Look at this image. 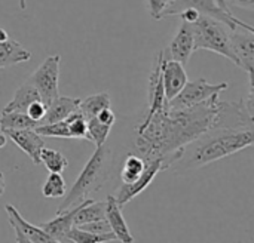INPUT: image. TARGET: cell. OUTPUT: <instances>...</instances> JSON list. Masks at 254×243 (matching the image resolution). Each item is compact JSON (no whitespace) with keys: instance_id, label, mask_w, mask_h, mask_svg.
<instances>
[{"instance_id":"8992f818","label":"cell","mask_w":254,"mask_h":243,"mask_svg":"<svg viewBox=\"0 0 254 243\" xmlns=\"http://www.w3.org/2000/svg\"><path fill=\"white\" fill-rule=\"evenodd\" d=\"M229 88V83L222 82V83H208L205 79H196L192 80L183 86V89L168 101V108L170 110H183V108H190L195 105H199L214 95H220Z\"/></svg>"},{"instance_id":"9c48e42d","label":"cell","mask_w":254,"mask_h":243,"mask_svg":"<svg viewBox=\"0 0 254 243\" xmlns=\"http://www.w3.org/2000/svg\"><path fill=\"white\" fill-rule=\"evenodd\" d=\"M231 49L238 59V67L249 76L254 73V30L232 28L228 31Z\"/></svg>"},{"instance_id":"603a6c76","label":"cell","mask_w":254,"mask_h":243,"mask_svg":"<svg viewBox=\"0 0 254 243\" xmlns=\"http://www.w3.org/2000/svg\"><path fill=\"white\" fill-rule=\"evenodd\" d=\"M115 241L116 238L112 232L104 233V235H95V233L82 230L80 227H73L67 233V243H110Z\"/></svg>"},{"instance_id":"5bb4252c","label":"cell","mask_w":254,"mask_h":243,"mask_svg":"<svg viewBox=\"0 0 254 243\" xmlns=\"http://www.w3.org/2000/svg\"><path fill=\"white\" fill-rule=\"evenodd\" d=\"M106 221L116 241L121 243H134V236L131 235L128 224L122 215V208L116 203L112 194L106 199Z\"/></svg>"},{"instance_id":"484cf974","label":"cell","mask_w":254,"mask_h":243,"mask_svg":"<svg viewBox=\"0 0 254 243\" xmlns=\"http://www.w3.org/2000/svg\"><path fill=\"white\" fill-rule=\"evenodd\" d=\"M65 120H67V123H68L70 138H74V140H86V141H89L86 119H85V116L80 113V110H76L74 113H71Z\"/></svg>"},{"instance_id":"52a82bcc","label":"cell","mask_w":254,"mask_h":243,"mask_svg":"<svg viewBox=\"0 0 254 243\" xmlns=\"http://www.w3.org/2000/svg\"><path fill=\"white\" fill-rule=\"evenodd\" d=\"M60 55L48 56L28 77V82L36 88L42 102L48 107L58 95V79H60Z\"/></svg>"},{"instance_id":"d6a6232c","label":"cell","mask_w":254,"mask_h":243,"mask_svg":"<svg viewBox=\"0 0 254 243\" xmlns=\"http://www.w3.org/2000/svg\"><path fill=\"white\" fill-rule=\"evenodd\" d=\"M177 16H180V19L183 21V22H189V24H193V22H196V19L201 16L195 9H192V7H188V9H185V10H182Z\"/></svg>"},{"instance_id":"ac0fdd59","label":"cell","mask_w":254,"mask_h":243,"mask_svg":"<svg viewBox=\"0 0 254 243\" xmlns=\"http://www.w3.org/2000/svg\"><path fill=\"white\" fill-rule=\"evenodd\" d=\"M40 95L37 94L36 88L28 82V79L15 91L12 99L6 104V107L3 108V113H9V111H21L25 113L28 105L34 101H39ZM42 101V99H40Z\"/></svg>"},{"instance_id":"8d00e7d4","label":"cell","mask_w":254,"mask_h":243,"mask_svg":"<svg viewBox=\"0 0 254 243\" xmlns=\"http://www.w3.org/2000/svg\"><path fill=\"white\" fill-rule=\"evenodd\" d=\"M15 239H16V243H30L22 235H19L18 232H15Z\"/></svg>"},{"instance_id":"4dcf8cb0","label":"cell","mask_w":254,"mask_h":243,"mask_svg":"<svg viewBox=\"0 0 254 243\" xmlns=\"http://www.w3.org/2000/svg\"><path fill=\"white\" fill-rule=\"evenodd\" d=\"M82 230H86L89 233H95V235H104V233H110V227L107 224L106 220H101V221H92V223H88V224H83L80 226Z\"/></svg>"},{"instance_id":"836d02e7","label":"cell","mask_w":254,"mask_h":243,"mask_svg":"<svg viewBox=\"0 0 254 243\" xmlns=\"http://www.w3.org/2000/svg\"><path fill=\"white\" fill-rule=\"evenodd\" d=\"M228 3L243 7V9H253L254 7V0H228Z\"/></svg>"},{"instance_id":"6da1fadb","label":"cell","mask_w":254,"mask_h":243,"mask_svg":"<svg viewBox=\"0 0 254 243\" xmlns=\"http://www.w3.org/2000/svg\"><path fill=\"white\" fill-rule=\"evenodd\" d=\"M254 117L244 101L225 102L214 95L208 101L183 110H170L168 105L153 113H144L135 126L132 148L144 162L162 160L167 171L180 151L213 128H253Z\"/></svg>"},{"instance_id":"cb8c5ba5","label":"cell","mask_w":254,"mask_h":243,"mask_svg":"<svg viewBox=\"0 0 254 243\" xmlns=\"http://www.w3.org/2000/svg\"><path fill=\"white\" fill-rule=\"evenodd\" d=\"M40 163H43L49 172L55 174H61L64 169L68 168V159L63 153L46 147L40 150Z\"/></svg>"},{"instance_id":"d6986e66","label":"cell","mask_w":254,"mask_h":243,"mask_svg":"<svg viewBox=\"0 0 254 243\" xmlns=\"http://www.w3.org/2000/svg\"><path fill=\"white\" fill-rule=\"evenodd\" d=\"M101 220H106V200L97 202L92 199H85L80 202V206L74 215L73 227H80L83 224Z\"/></svg>"},{"instance_id":"2e32d148","label":"cell","mask_w":254,"mask_h":243,"mask_svg":"<svg viewBox=\"0 0 254 243\" xmlns=\"http://www.w3.org/2000/svg\"><path fill=\"white\" fill-rule=\"evenodd\" d=\"M79 206H80V203L70 208L68 211L63 212V214H57V217L54 220L40 224V227L49 236L57 239L58 242L67 243V233L73 229V220H74V215H76Z\"/></svg>"},{"instance_id":"74e56055","label":"cell","mask_w":254,"mask_h":243,"mask_svg":"<svg viewBox=\"0 0 254 243\" xmlns=\"http://www.w3.org/2000/svg\"><path fill=\"white\" fill-rule=\"evenodd\" d=\"M6 141H7V137L3 132H0V148H3L6 146Z\"/></svg>"},{"instance_id":"f35d334b","label":"cell","mask_w":254,"mask_h":243,"mask_svg":"<svg viewBox=\"0 0 254 243\" xmlns=\"http://www.w3.org/2000/svg\"><path fill=\"white\" fill-rule=\"evenodd\" d=\"M6 39H9L6 30H4V28H0V42H3V40H6Z\"/></svg>"},{"instance_id":"44dd1931","label":"cell","mask_w":254,"mask_h":243,"mask_svg":"<svg viewBox=\"0 0 254 243\" xmlns=\"http://www.w3.org/2000/svg\"><path fill=\"white\" fill-rule=\"evenodd\" d=\"M37 126V122L31 120L27 113H21V111H9V113H3L0 116V131L4 129H34Z\"/></svg>"},{"instance_id":"7402d4cb","label":"cell","mask_w":254,"mask_h":243,"mask_svg":"<svg viewBox=\"0 0 254 243\" xmlns=\"http://www.w3.org/2000/svg\"><path fill=\"white\" fill-rule=\"evenodd\" d=\"M146 165L147 163L144 162V159H141L138 154L129 153L125 157L124 163H122V169H121V180H122V183L124 184H129V183L135 181L141 175V172L144 171Z\"/></svg>"},{"instance_id":"ba28073f","label":"cell","mask_w":254,"mask_h":243,"mask_svg":"<svg viewBox=\"0 0 254 243\" xmlns=\"http://www.w3.org/2000/svg\"><path fill=\"white\" fill-rule=\"evenodd\" d=\"M161 171H164V168H162V160H161V159H155V160L147 162L144 171L141 172V175H140L135 181H132V183H129V184H124V183L121 184V187L116 190V194L113 196L115 200H116V203H118L121 208H124V206H125L127 203H129L134 197H137L138 194H141V193L152 184V181L155 180V177H156Z\"/></svg>"},{"instance_id":"ffe728a7","label":"cell","mask_w":254,"mask_h":243,"mask_svg":"<svg viewBox=\"0 0 254 243\" xmlns=\"http://www.w3.org/2000/svg\"><path fill=\"white\" fill-rule=\"evenodd\" d=\"M104 108H112V99L109 92H98L79 99V110L86 120L95 117Z\"/></svg>"},{"instance_id":"8fae6325","label":"cell","mask_w":254,"mask_h":243,"mask_svg":"<svg viewBox=\"0 0 254 243\" xmlns=\"http://www.w3.org/2000/svg\"><path fill=\"white\" fill-rule=\"evenodd\" d=\"M165 50V59L162 64V86L167 101L173 99L188 83V73L185 70V65L170 58L167 48Z\"/></svg>"},{"instance_id":"e0dca14e","label":"cell","mask_w":254,"mask_h":243,"mask_svg":"<svg viewBox=\"0 0 254 243\" xmlns=\"http://www.w3.org/2000/svg\"><path fill=\"white\" fill-rule=\"evenodd\" d=\"M30 58H31L30 50L25 49L19 42L12 39H6L0 42V68L27 62Z\"/></svg>"},{"instance_id":"f546056e","label":"cell","mask_w":254,"mask_h":243,"mask_svg":"<svg viewBox=\"0 0 254 243\" xmlns=\"http://www.w3.org/2000/svg\"><path fill=\"white\" fill-rule=\"evenodd\" d=\"M168 6V0H147V9L153 19H162V12Z\"/></svg>"},{"instance_id":"1f68e13d","label":"cell","mask_w":254,"mask_h":243,"mask_svg":"<svg viewBox=\"0 0 254 243\" xmlns=\"http://www.w3.org/2000/svg\"><path fill=\"white\" fill-rule=\"evenodd\" d=\"M95 117H97L101 123H104V125H107V126H113L115 122H116V116H115V113H113L112 108H104V110H101Z\"/></svg>"},{"instance_id":"9a60e30c","label":"cell","mask_w":254,"mask_h":243,"mask_svg":"<svg viewBox=\"0 0 254 243\" xmlns=\"http://www.w3.org/2000/svg\"><path fill=\"white\" fill-rule=\"evenodd\" d=\"M79 99L80 98H73V97H65V95H58L48 107L45 111V116L39 122V125H48V123H55L60 120L67 119L71 113L79 110Z\"/></svg>"},{"instance_id":"ab89813d","label":"cell","mask_w":254,"mask_h":243,"mask_svg":"<svg viewBox=\"0 0 254 243\" xmlns=\"http://www.w3.org/2000/svg\"><path fill=\"white\" fill-rule=\"evenodd\" d=\"M170 1H171V0H168V3H170Z\"/></svg>"},{"instance_id":"4316f807","label":"cell","mask_w":254,"mask_h":243,"mask_svg":"<svg viewBox=\"0 0 254 243\" xmlns=\"http://www.w3.org/2000/svg\"><path fill=\"white\" fill-rule=\"evenodd\" d=\"M86 125H88V134H89V141L95 144V147L98 146H103L109 135H110V131H112V126H107L104 123H101L97 117H92V119H88L86 120Z\"/></svg>"},{"instance_id":"e575fe53","label":"cell","mask_w":254,"mask_h":243,"mask_svg":"<svg viewBox=\"0 0 254 243\" xmlns=\"http://www.w3.org/2000/svg\"><path fill=\"white\" fill-rule=\"evenodd\" d=\"M223 10H226V12H229V13H232V10H231V4L228 3V0H214Z\"/></svg>"},{"instance_id":"30bf717a","label":"cell","mask_w":254,"mask_h":243,"mask_svg":"<svg viewBox=\"0 0 254 243\" xmlns=\"http://www.w3.org/2000/svg\"><path fill=\"white\" fill-rule=\"evenodd\" d=\"M4 211H6L7 221L10 227L13 229V232H18L19 235H22L30 243H61L57 239H54L52 236H49L40 226H34L28 223L13 205L7 203L4 206Z\"/></svg>"},{"instance_id":"7a4b0ae2","label":"cell","mask_w":254,"mask_h":243,"mask_svg":"<svg viewBox=\"0 0 254 243\" xmlns=\"http://www.w3.org/2000/svg\"><path fill=\"white\" fill-rule=\"evenodd\" d=\"M253 141L252 128H213L188 144L167 171L174 175H185L232 156L253 146Z\"/></svg>"},{"instance_id":"4fadbf2b","label":"cell","mask_w":254,"mask_h":243,"mask_svg":"<svg viewBox=\"0 0 254 243\" xmlns=\"http://www.w3.org/2000/svg\"><path fill=\"white\" fill-rule=\"evenodd\" d=\"M168 55L171 59L180 62L182 65L186 67V64L190 59V55L195 52V46H193V25L189 22H183L180 24L176 36L173 37V40L170 42L168 48Z\"/></svg>"},{"instance_id":"f1b7e54d","label":"cell","mask_w":254,"mask_h":243,"mask_svg":"<svg viewBox=\"0 0 254 243\" xmlns=\"http://www.w3.org/2000/svg\"><path fill=\"white\" fill-rule=\"evenodd\" d=\"M45 111H46V105L39 99V101H34V102H31L30 105H28V108H27V116L31 119V120H34V122H37V125H39V122L42 120V117L45 116Z\"/></svg>"},{"instance_id":"5b68a950","label":"cell","mask_w":254,"mask_h":243,"mask_svg":"<svg viewBox=\"0 0 254 243\" xmlns=\"http://www.w3.org/2000/svg\"><path fill=\"white\" fill-rule=\"evenodd\" d=\"M192 7L195 9L199 15H205L210 16L219 22H222L223 25H228L231 30L232 28H247V30H254L253 25L241 21L240 18H237L234 13H229L226 10H223L214 0H171L168 3V6L165 7V10L162 12V18L167 16H177L182 10Z\"/></svg>"},{"instance_id":"3957f363","label":"cell","mask_w":254,"mask_h":243,"mask_svg":"<svg viewBox=\"0 0 254 243\" xmlns=\"http://www.w3.org/2000/svg\"><path fill=\"white\" fill-rule=\"evenodd\" d=\"M115 171V156L110 146L106 143L98 146L89 160L85 163L83 169L80 171L77 180L67 190L64 200L60 203L57 214H63L70 208L79 205L85 199H89L92 193H97L103 189V186L110 180Z\"/></svg>"},{"instance_id":"d590c367","label":"cell","mask_w":254,"mask_h":243,"mask_svg":"<svg viewBox=\"0 0 254 243\" xmlns=\"http://www.w3.org/2000/svg\"><path fill=\"white\" fill-rule=\"evenodd\" d=\"M3 193H4V175L0 171V197L3 196Z\"/></svg>"},{"instance_id":"7c38bea8","label":"cell","mask_w":254,"mask_h":243,"mask_svg":"<svg viewBox=\"0 0 254 243\" xmlns=\"http://www.w3.org/2000/svg\"><path fill=\"white\" fill-rule=\"evenodd\" d=\"M0 132H3L18 148H21L34 165H40V150L45 147V141L43 137H40L34 129H4Z\"/></svg>"},{"instance_id":"d4e9b609","label":"cell","mask_w":254,"mask_h":243,"mask_svg":"<svg viewBox=\"0 0 254 243\" xmlns=\"http://www.w3.org/2000/svg\"><path fill=\"white\" fill-rule=\"evenodd\" d=\"M67 193V186L61 174L49 172L43 187H42V194L46 199H61Z\"/></svg>"},{"instance_id":"277c9868","label":"cell","mask_w":254,"mask_h":243,"mask_svg":"<svg viewBox=\"0 0 254 243\" xmlns=\"http://www.w3.org/2000/svg\"><path fill=\"white\" fill-rule=\"evenodd\" d=\"M193 25V46L195 50L205 49L211 50L214 53H219L229 61H232L235 65H238V59L235 58L231 43H229V34L222 22L201 15Z\"/></svg>"},{"instance_id":"83f0119b","label":"cell","mask_w":254,"mask_h":243,"mask_svg":"<svg viewBox=\"0 0 254 243\" xmlns=\"http://www.w3.org/2000/svg\"><path fill=\"white\" fill-rule=\"evenodd\" d=\"M34 131L40 137H48V138H70V131H68V123L67 120H60L55 123H48V125H37Z\"/></svg>"}]
</instances>
